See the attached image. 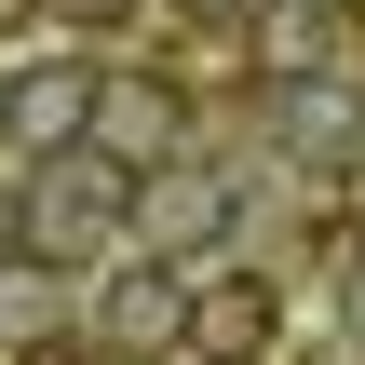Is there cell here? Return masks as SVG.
I'll list each match as a JSON object with an SVG mask.
<instances>
[{
    "label": "cell",
    "mask_w": 365,
    "mask_h": 365,
    "mask_svg": "<svg viewBox=\"0 0 365 365\" xmlns=\"http://www.w3.org/2000/svg\"><path fill=\"white\" fill-rule=\"evenodd\" d=\"M284 135L325 163V149H352V135H365V108L339 95V81H284Z\"/></svg>",
    "instance_id": "6"
},
{
    "label": "cell",
    "mask_w": 365,
    "mask_h": 365,
    "mask_svg": "<svg viewBox=\"0 0 365 365\" xmlns=\"http://www.w3.org/2000/svg\"><path fill=\"white\" fill-rule=\"evenodd\" d=\"M0 135H14V81H0Z\"/></svg>",
    "instance_id": "9"
},
{
    "label": "cell",
    "mask_w": 365,
    "mask_h": 365,
    "mask_svg": "<svg viewBox=\"0 0 365 365\" xmlns=\"http://www.w3.org/2000/svg\"><path fill=\"white\" fill-rule=\"evenodd\" d=\"M54 14H122V0H54Z\"/></svg>",
    "instance_id": "8"
},
{
    "label": "cell",
    "mask_w": 365,
    "mask_h": 365,
    "mask_svg": "<svg viewBox=\"0 0 365 365\" xmlns=\"http://www.w3.org/2000/svg\"><path fill=\"white\" fill-rule=\"evenodd\" d=\"M95 339H108V352H176V339H190V284L135 257V271L95 298Z\"/></svg>",
    "instance_id": "3"
},
{
    "label": "cell",
    "mask_w": 365,
    "mask_h": 365,
    "mask_svg": "<svg viewBox=\"0 0 365 365\" xmlns=\"http://www.w3.org/2000/svg\"><path fill=\"white\" fill-rule=\"evenodd\" d=\"M190 339H203V352H257V339H271V284H257V271L190 284Z\"/></svg>",
    "instance_id": "5"
},
{
    "label": "cell",
    "mask_w": 365,
    "mask_h": 365,
    "mask_svg": "<svg viewBox=\"0 0 365 365\" xmlns=\"http://www.w3.org/2000/svg\"><path fill=\"white\" fill-rule=\"evenodd\" d=\"M217 217H230V176H217V163H163V176L135 190V230H163V244H203Z\"/></svg>",
    "instance_id": "4"
},
{
    "label": "cell",
    "mask_w": 365,
    "mask_h": 365,
    "mask_svg": "<svg viewBox=\"0 0 365 365\" xmlns=\"http://www.w3.org/2000/svg\"><path fill=\"white\" fill-rule=\"evenodd\" d=\"M122 230H135V176H108L95 149L27 190V244H41V257H95V244H122Z\"/></svg>",
    "instance_id": "1"
},
{
    "label": "cell",
    "mask_w": 365,
    "mask_h": 365,
    "mask_svg": "<svg viewBox=\"0 0 365 365\" xmlns=\"http://www.w3.org/2000/svg\"><path fill=\"white\" fill-rule=\"evenodd\" d=\"M68 365H81V352H68Z\"/></svg>",
    "instance_id": "10"
},
{
    "label": "cell",
    "mask_w": 365,
    "mask_h": 365,
    "mask_svg": "<svg viewBox=\"0 0 365 365\" xmlns=\"http://www.w3.org/2000/svg\"><path fill=\"white\" fill-rule=\"evenodd\" d=\"M176 149H190V95L176 81H108L95 95V163L108 176H163Z\"/></svg>",
    "instance_id": "2"
},
{
    "label": "cell",
    "mask_w": 365,
    "mask_h": 365,
    "mask_svg": "<svg viewBox=\"0 0 365 365\" xmlns=\"http://www.w3.org/2000/svg\"><path fill=\"white\" fill-rule=\"evenodd\" d=\"M14 325H54V284H41V257H27V284H0V339Z\"/></svg>",
    "instance_id": "7"
}]
</instances>
